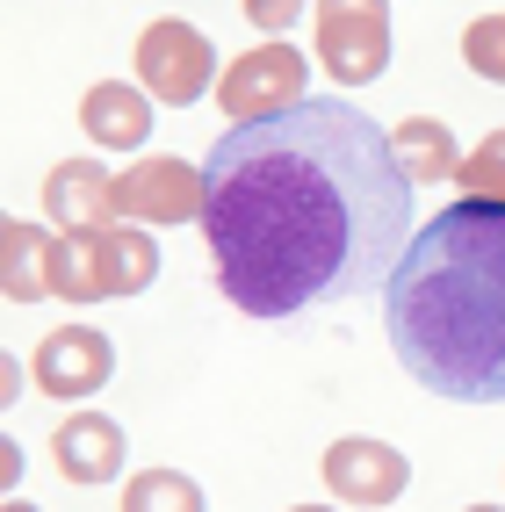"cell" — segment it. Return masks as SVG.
Returning a JSON list of instances; mask_svg holds the SVG:
<instances>
[{
	"mask_svg": "<svg viewBox=\"0 0 505 512\" xmlns=\"http://www.w3.org/2000/svg\"><path fill=\"white\" fill-rule=\"evenodd\" d=\"M202 238L246 318H289L390 282L412 246V174L347 94L231 123L202 159Z\"/></svg>",
	"mask_w": 505,
	"mask_h": 512,
	"instance_id": "6da1fadb",
	"label": "cell"
},
{
	"mask_svg": "<svg viewBox=\"0 0 505 512\" xmlns=\"http://www.w3.org/2000/svg\"><path fill=\"white\" fill-rule=\"evenodd\" d=\"M138 80H145L152 101L188 109V101H202V87L217 80V51H210V37H202L195 22L159 15V22H145V37H138Z\"/></svg>",
	"mask_w": 505,
	"mask_h": 512,
	"instance_id": "5b68a950",
	"label": "cell"
},
{
	"mask_svg": "<svg viewBox=\"0 0 505 512\" xmlns=\"http://www.w3.org/2000/svg\"><path fill=\"white\" fill-rule=\"evenodd\" d=\"M239 8H246V22L253 29H267V37H282V29L303 15V0H239Z\"/></svg>",
	"mask_w": 505,
	"mask_h": 512,
	"instance_id": "ac0fdd59",
	"label": "cell"
},
{
	"mask_svg": "<svg viewBox=\"0 0 505 512\" xmlns=\"http://www.w3.org/2000/svg\"><path fill=\"white\" fill-rule=\"evenodd\" d=\"M123 505H130V512H145V505L195 512V505H202V491L188 484V476H174V469H145V476H130V484H123Z\"/></svg>",
	"mask_w": 505,
	"mask_h": 512,
	"instance_id": "2e32d148",
	"label": "cell"
},
{
	"mask_svg": "<svg viewBox=\"0 0 505 512\" xmlns=\"http://www.w3.org/2000/svg\"><path fill=\"white\" fill-rule=\"evenodd\" d=\"M383 325L433 397L505 404V202L462 195L412 231L383 282Z\"/></svg>",
	"mask_w": 505,
	"mask_h": 512,
	"instance_id": "7a4b0ae2",
	"label": "cell"
},
{
	"mask_svg": "<svg viewBox=\"0 0 505 512\" xmlns=\"http://www.w3.org/2000/svg\"><path fill=\"white\" fill-rule=\"evenodd\" d=\"M462 58H469V73L477 80H498L505 87V8L498 15H477L462 29Z\"/></svg>",
	"mask_w": 505,
	"mask_h": 512,
	"instance_id": "e0dca14e",
	"label": "cell"
},
{
	"mask_svg": "<svg viewBox=\"0 0 505 512\" xmlns=\"http://www.w3.org/2000/svg\"><path fill=\"white\" fill-rule=\"evenodd\" d=\"M51 238L58 231H37V224H22V217L0 224V296H8V303L51 296Z\"/></svg>",
	"mask_w": 505,
	"mask_h": 512,
	"instance_id": "4fadbf2b",
	"label": "cell"
},
{
	"mask_svg": "<svg viewBox=\"0 0 505 512\" xmlns=\"http://www.w3.org/2000/svg\"><path fill=\"white\" fill-rule=\"evenodd\" d=\"M404 484H412V469H404L397 448H383V440H332L325 448V491L340 498V505H397Z\"/></svg>",
	"mask_w": 505,
	"mask_h": 512,
	"instance_id": "ba28073f",
	"label": "cell"
},
{
	"mask_svg": "<svg viewBox=\"0 0 505 512\" xmlns=\"http://www.w3.org/2000/svg\"><path fill=\"white\" fill-rule=\"evenodd\" d=\"M217 101H224L231 123L282 116V109H296V101H311V65H303V51H289V44H260V51L224 65Z\"/></svg>",
	"mask_w": 505,
	"mask_h": 512,
	"instance_id": "8992f818",
	"label": "cell"
},
{
	"mask_svg": "<svg viewBox=\"0 0 505 512\" xmlns=\"http://www.w3.org/2000/svg\"><path fill=\"white\" fill-rule=\"evenodd\" d=\"M51 462H58L65 484H109L123 469V426L109 412H73L51 433Z\"/></svg>",
	"mask_w": 505,
	"mask_h": 512,
	"instance_id": "8fae6325",
	"label": "cell"
},
{
	"mask_svg": "<svg viewBox=\"0 0 505 512\" xmlns=\"http://www.w3.org/2000/svg\"><path fill=\"white\" fill-rule=\"evenodd\" d=\"M202 202H210L202 166L174 152H145L130 174H116V217L130 224H202Z\"/></svg>",
	"mask_w": 505,
	"mask_h": 512,
	"instance_id": "52a82bcc",
	"label": "cell"
},
{
	"mask_svg": "<svg viewBox=\"0 0 505 512\" xmlns=\"http://www.w3.org/2000/svg\"><path fill=\"white\" fill-rule=\"evenodd\" d=\"M390 145H397V166L412 181H455V166H462V145L441 116H404L390 130Z\"/></svg>",
	"mask_w": 505,
	"mask_h": 512,
	"instance_id": "5bb4252c",
	"label": "cell"
},
{
	"mask_svg": "<svg viewBox=\"0 0 505 512\" xmlns=\"http://www.w3.org/2000/svg\"><path fill=\"white\" fill-rule=\"evenodd\" d=\"M455 181H462V195H484V202H505V130H491V138H484L477 152H462V166H455Z\"/></svg>",
	"mask_w": 505,
	"mask_h": 512,
	"instance_id": "9a60e30c",
	"label": "cell"
},
{
	"mask_svg": "<svg viewBox=\"0 0 505 512\" xmlns=\"http://www.w3.org/2000/svg\"><path fill=\"white\" fill-rule=\"evenodd\" d=\"M159 275V246L145 224H94V231H58L51 238V296L65 303H101V296H138Z\"/></svg>",
	"mask_w": 505,
	"mask_h": 512,
	"instance_id": "3957f363",
	"label": "cell"
},
{
	"mask_svg": "<svg viewBox=\"0 0 505 512\" xmlns=\"http://www.w3.org/2000/svg\"><path fill=\"white\" fill-rule=\"evenodd\" d=\"M44 217L58 231L116 224V174L101 159H58L51 174H44Z\"/></svg>",
	"mask_w": 505,
	"mask_h": 512,
	"instance_id": "30bf717a",
	"label": "cell"
},
{
	"mask_svg": "<svg viewBox=\"0 0 505 512\" xmlns=\"http://www.w3.org/2000/svg\"><path fill=\"white\" fill-rule=\"evenodd\" d=\"M80 123H87V138L94 145H109V152H138L152 138V94L145 87H130V80H94L87 101H80Z\"/></svg>",
	"mask_w": 505,
	"mask_h": 512,
	"instance_id": "7c38bea8",
	"label": "cell"
},
{
	"mask_svg": "<svg viewBox=\"0 0 505 512\" xmlns=\"http://www.w3.org/2000/svg\"><path fill=\"white\" fill-rule=\"evenodd\" d=\"M318 65L340 87H368L390 65V0H318Z\"/></svg>",
	"mask_w": 505,
	"mask_h": 512,
	"instance_id": "277c9868",
	"label": "cell"
},
{
	"mask_svg": "<svg viewBox=\"0 0 505 512\" xmlns=\"http://www.w3.org/2000/svg\"><path fill=\"white\" fill-rule=\"evenodd\" d=\"M37 390L44 397H65V404H80V397H94L101 383L116 375V347L101 339L94 325H58L44 347H37Z\"/></svg>",
	"mask_w": 505,
	"mask_h": 512,
	"instance_id": "9c48e42d",
	"label": "cell"
}]
</instances>
